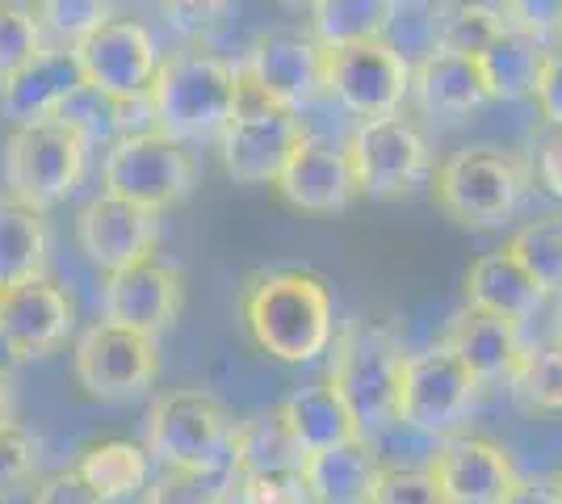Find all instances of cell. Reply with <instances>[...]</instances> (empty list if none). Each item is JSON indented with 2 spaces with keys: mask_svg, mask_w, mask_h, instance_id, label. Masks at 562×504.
I'll list each match as a JSON object with an SVG mask.
<instances>
[{
  "mask_svg": "<svg viewBox=\"0 0 562 504\" xmlns=\"http://www.w3.org/2000/svg\"><path fill=\"white\" fill-rule=\"evenodd\" d=\"M34 18L43 25V34L59 38V47H76L97 25L114 18V0H38Z\"/></svg>",
  "mask_w": 562,
  "mask_h": 504,
  "instance_id": "cell-34",
  "label": "cell"
},
{
  "mask_svg": "<svg viewBox=\"0 0 562 504\" xmlns=\"http://www.w3.org/2000/svg\"><path fill=\"white\" fill-rule=\"evenodd\" d=\"M244 76L214 51L181 47L160 59V72L151 80V114L156 131L172 144H206L218 139L227 119L239 105Z\"/></svg>",
  "mask_w": 562,
  "mask_h": 504,
  "instance_id": "cell-2",
  "label": "cell"
},
{
  "mask_svg": "<svg viewBox=\"0 0 562 504\" xmlns=\"http://www.w3.org/2000/svg\"><path fill=\"white\" fill-rule=\"evenodd\" d=\"M273 190L294 211H306V215H336V211H345L352 198L361 193L345 147H331L324 139H311V135H303L294 144V152L285 156Z\"/></svg>",
  "mask_w": 562,
  "mask_h": 504,
  "instance_id": "cell-18",
  "label": "cell"
},
{
  "mask_svg": "<svg viewBox=\"0 0 562 504\" xmlns=\"http://www.w3.org/2000/svg\"><path fill=\"white\" fill-rule=\"evenodd\" d=\"M160 4H165V18L177 34L202 38L206 30H214L227 18V9H232L235 0H160Z\"/></svg>",
  "mask_w": 562,
  "mask_h": 504,
  "instance_id": "cell-41",
  "label": "cell"
},
{
  "mask_svg": "<svg viewBox=\"0 0 562 504\" xmlns=\"http://www.w3.org/2000/svg\"><path fill=\"white\" fill-rule=\"evenodd\" d=\"M235 504H311V492L299 471L278 475H248L235 488Z\"/></svg>",
  "mask_w": 562,
  "mask_h": 504,
  "instance_id": "cell-40",
  "label": "cell"
},
{
  "mask_svg": "<svg viewBox=\"0 0 562 504\" xmlns=\"http://www.w3.org/2000/svg\"><path fill=\"white\" fill-rule=\"evenodd\" d=\"M278 4H315V0H278Z\"/></svg>",
  "mask_w": 562,
  "mask_h": 504,
  "instance_id": "cell-49",
  "label": "cell"
},
{
  "mask_svg": "<svg viewBox=\"0 0 562 504\" xmlns=\"http://www.w3.org/2000/svg\"><path fill=\"white\" fill-rule=\"evenodd\" d=\"M239 320L260 354L290 366L328 354L336 333L328 282L306 269H257L239 290Z\"/></svg>",
  "mask_w": 562,
  "mask_h": 504,
  "instance_id": "cell-1",
  "label": "cell"
},
{
  "mask_svg": "<svg viewBox=\"0 0 562 504\" xmlns=\"http://www.w3.org/2000/svg\"><path fill=\"white\" fill-rule=\"evenodd\" d=\"M559 34H562V25H559Z\"/></svg>",
  "mask_w": 562,
  "mask_h": 504,
  "instance_id": "cell-53",
  "label": "cell"
},
{
  "mask_svg": "<svg viewBox=\"0 0 562 504\" xmlns=\"http://www.w3.org/2000/svg\"><path fill=\"white\" fill-rule=\"evenodd\" d=\"M559 483H562V471H559Z\"/></svg>",
  "mask_w": 562,
  "mask_h": 504,
  "instance_id": "cell-52",
  "label": "cell"
},
{
  "mask_svg": "<svg viewBox=\"0 0 562 504\" xmlns=\"http://www.w3.org/2000/svg\"><path fill=\"white\" fill-rule=\"evenodd\" d=\"M533 97H538L546 122H550V126H562V51H550V55H546Z\"/></svg>",
  "mask_w": 562,
  "mask_h": 504,
  "instance_id": "cell-44",
  "label": "cell"
},
{
  "mask_svg": "<svg viewBox=\"0 0 562 504\" xmlns=\"http://www.w3.org/2000/svg\"><path fill=\"white\" fill-rule=\"evenodd\" d=\"M499 504H562L559 475H516Z\"/></svg>",
  "mask_w": 562,
  "mask_h": 504,
  "instance_id": "cell-45",
  "label": "cell"
},
{
  "mask_svg": "<svg viewBox=\"0 0 562 504\" xmlns=\"http://www.w3.org/2000/svg\"><path fill=\"white\" fill-rule=\"evenodd\" d=\"M513 383L516 404H525L529 412H562V345H538V349H525L520 361L508 374Z\"/></svg>",
  "mask_w": 562,
  "mask_h": 504,
  "instance_id": "cell-32",
  "label": "cell"
},
{
  "mask_svg": "<svg viewBox=\"0 0 562 504\" xmlns=\"http://www.w3.org/2000/svg\"><path fill=\"white\" fill-rule=\"evenodd\" d=\"M546 43L538 34H525L516 25H504L487 47L479 51V68L487 76V89L499 101H520V97H533L538 89L541 64H546Z\"/></svg>",
  "mask_w": 562,
  "mask_h": 504,
  "instance_id": "cell-27",
  "label": "cell"
},
{
  "mask_svg": "<svg viewBox=\"0 0 562 504\" xmlns=\"http://www.w3.org/2000/svg\"><path fill=\"white\" fill-rule=\"evenodd\" d=\"M303 458L306 450L294 441L281 408H260L248 412L244 421H235L232 467L239 480H248V475H278V471H303Z\"/></svg>",
  "mask_w": 562,
  "mask_h": 504,
  "instance_id": "cell-26",
  "label": "cell"
},
{
  "mask_svg": "<svg viewBox=\"0 0 562 504\" xmlns=\"http://www.w3.org/2000/svg\"><path fill=\"white\" fill-rule=\"evenodd\" d=\"M504 30V13L487 0H458L441 22L437 47L458 51V55H479Z\"/></svg>",
  "mask_w": 562,
  "mask_h": 504,
  "instance_id": "cell-33",
  "label": "cell"
},
{
  "mask_svg": "<svg viewBox=\"0 0 562 504\" xmlns=\"http://www.w3.org/2000/svg\"><path fill=\"white\" fill-rule=\"evenodd\" d=\"M504 13L513 18L516 30L546 38L562 25V0H504Z\"/></svg>",
  "mask_w": 562,
  "mask_h": 504,
  "instance_id": "cell-42",
  "label": "cell"
},
{
  "mask_svg": "<svg viewBox=\"0 0 562 504\" xmlns=\"http://www.w3.org/2000/svg\"><path fill=\"white\" fill-rule=\"evenodd\" d=\"M428 475L437 480L446 504H499L516 480V462L492 437L453 433L432 455Z\"/></svg>",
  "mask_w": 562,
  "mask_h": 504,
  "instance_id": "cell-17",
  "label": "cell"
},
{
  "mask_svg": "<svg viewBox=\"0 0 562 504\" xmlns=\"http://www.w3.org/2000/svg\"><path fill=\"white\" fill-rule=\"evenodd\" d=\"M403 336L386 320H349L336 333L328 383L349 404L361 437L398 421V383H403Z\"/></svg>",
  "mask_w": 562,
  "mask_h": 504,
  "instance_id": "cell-3",
  "label": "cell"
},
{
  "mask_svg": "<svg viewBox=\"0 0 562 504\" xmlns=\"http://www.w3.org/2000/svg\"><path fill=\"white\" fill-rule=\"evenodd\" d=\"M244 80L273 105L299 114L324 93V47L303 30H269L248 47Z\"/></svg>",
  "mask_w": 562,
  "mask_h": 504,
  "instance_id": "cell-14",
  "label": "cell"
},
{
  "mask_svg": "<svg viewBox=\"0 0 562 504\" xmlns=\"http://www.w3.org/2000/svg\"><path fill=\"white\" fill-rule=\"evenodd\" d=\"M508 253L546 294L562 290V215H538L516 227Z\"/></svg>",
  "mask_w": 562,
  "mask_h": 504,
  "instance_id": "cell-31",
  "label": "cell"
},
{
  "mask_svg": "<svg viewBox=\"0 0 562 504\" xmlns=\"http://www.w3.org/2000/svg\"><path fill=\"white\" fill-rule=\"evenodd\" d=\"M324 93H331L352 119H391L412 93V64L386 38L324 51Z\"/></svg>",
  "mask_w": 562,
  "mask_h": 504,
  "instance_id": "cell-9",
  "label": "cell"
},
{
  "mask_svg": "<svg viewBox=\"0 0 562 504\" xmlns=\"http://www.w3.org/2000/svg\"><path fill=\"white\" fill-rule=\"evenodd\" d=\"M398 4H416V0H395V9H398Z\"/></svg>",
  "mask_w": 562,
  "mask_h": 504,
  "instance_id": "cell-50",
  "label": "cell"
},
{
  "mask_svg": "<svg viewBox=\"0 0 562 504\" xmlns=\"http://www.w3.org/2000/svg\"><path fill=\"white\" fill-rule=\"evenodd\" d=\"M156 240H160V211L122 202L114 193H97L76 215L80 253L105 273H117L143 257H156Z\"/></svg>",
  "mask_w": 562,
  "mask_h": 504,
  "instance_id": "cell-16",
  "label": "cell"
},
{
  "mask_svg": "<svg viewBox=\"0 0 562 504\" xmlns=\"http://www.w3.org/2000/svg\"><path fill=\"white\" fill-rule=\"evenodd\" d=\"M479 400V379L446 345L407 354L398 383V421L428 437H453Z\"/></svg>",
  "mask_w": 562,
  "mask_h": 504,
  "instance_id": "cell-10",
  "label": "cell"
},
{
  "mask_svg": "<svg viewBox=\"0 0 562 504\" xmlns=\"http://www.w3.org/2000/svg\"><path fill=\"white\" fill-rule=\"evenodd\" d=\"M412 97L420 101L424 114L462 119V114H474L479 105H487L492 89H487V76H483L474 55L432 47L412 68Z\"/></svg>",
  "mask_w": 562,
  "mask_h": 504,
  "instance_id": "cell-21",
  "label": "cell"
},
{
  "mask_svg": "<svg viewBox=\"0 0 562 504\" xmlns=\"http://www.w3.org/2000/svg\"><path fill=\"white\" fill-rule=\"evenodd\" d=\"M85 165H89V139L59 119L22 122L4 139V186L34 211L59 206L80 186Z\"/></svg>",
  "mask_w": 562,
  "mask_h": 504,
  "instance_id": "cell-5",
  "label": "cell"
},
{
  "mask_svg": "<svg viewBox=\"0 0 562 504\" xmlns=\"http://www.w3.org/2000/svg\"><path fill=\"white\" fill-rule=\"evenodd\" d=\"M156 374H160L156 336L101 320L76 340V383L93 400H135L156 383Z\"/></svg>",
  "mask_w": 562,
  "mask_h": 504,
  "instance_id": "cell-13",
  "label": "cell"
},
{
  "mask_svg": "<svg viewBox=\"0 0 562 504\" xmlns=\"http://www.w3.org/2000/svg\"><path fill=\"white\" fill-rule=\"evenodd\" d=\"M345 156H349V168L357 177V190L370 193V198L407 193L432 165L424 131L403 114L357 122L349 144H345Z\"/></svg>",
  "mask_w": 562,
  "mask_h": 504,
  "instance_id": "cell-11",
  "label": "cell"
},
{
  "mask_svg": "<svg viewBox=\"0 0 562 504\" xmlns=\"http://www.w3.org/2000/svg\"><path fill=\"white\" fill-rule=\"evenodd\" d=\"M71 320H76V307H71L68 290L55 287L47 273L0 290V333L22 349L25 361L64 345Z\"/></svg>",
  "mask_w": 562,
  "mask_h": 504,
  "instance_id": "cell-19",
  "label": "cell"
},
{
  "mask_svg": "<svg viewBox=\"0 0 562 504\" xmlns=\"http://www.w3.org/2000/svg\"><path fill=\"white\" fill-rule=\"evenodd\" d=\"M525 172L499 147H458L432 172V202L458 227H499L520 202Z\"/></svg>",
  "mask_w": 562,
  "mask_h": 504,
  "instance_id": "cell-6",
  "label": "cell"
},
{
  "mask_svg": "<svg viewBox=\"0 0 562 504\" xmlns=\"http://www.w3.org/2000/svg\"><path fill=\"white\" fill-rule=\"evenodd\" d=\"M59 122H68V126H76L89 144L93 139H110V135H117V101L105 93H97V89H80V93L71 97L68 105L55 114Z\"/></svg>",
  "mask_w": 562,
  "mask_h": 504,
  "instance_id": "cell-39",
  "label": "cell"
},
{
  "mask_svg": "<svg viewBox=\"0 0 562 504\" xmlns=\"http://www.w3.org/2000/svg\"><path fill=\"white\" fill-rule=\"evenodd\" d=\"M538 181L562 198V126H550L538 139Z\"/></svg>",
  "mask_w": 562,
  "mask_h": 504,
  "instance_id": "cell-46",
  "label": "cell"
},
{
  "mask_svg": "<svg viewBox=\"0 0 562 504\" xmlns=\"http://www.w3.org/2000/svg\"><path fill=\"white\" fill-rule=\"evenodd\" d=\"M391 22H395V0H315L311 4V38L324 51L386 38Z\"/></svg>",
  "mask_w": 562,
  "mask_h": 504,
  "instance_id": "cell-29",
  "label": "cell"
},
{
  "mask_svg": "<svg viewBox=\"0 0 562 504\" xmlns=\"http://www.w3.org/2000/svg\"><path fill=\"white\" fill-rule=\"evenodd\" d=\"M101 181H105V193H114L122 202L165 211L193 190L198 165L186 147L172 144L168 135L143 131V135H122L110 144L105 165H101Z\"/></svg>",
  "mask_w": 562,
  "mask_h": 504,
  "instance_id": "cell-7",
  "label": "cell"
},
{
  "mask_svg": "<svg viewBox=\"0 0 562 504\" xmlns=\"http://www.w3.org/2000/svg\"><path fill=\"white\" fill-rule=\"evenodd\" d=\"M9 412H13V391H9V379H0V425L9 421Z\"/></svg>",
  "mask_w": 562,
  "mask_h": 504,
  "instance_id": "cell-48",
  "label": "cell"
},
{
  "mask_svg": "<svg viewBox=\"0 0 562 504\" xmlns=\"http://www.w3.org/2000/svg\"><path fill=\"white\" fill-rule=\"evenodd\" d=\"M43 47H47V34L34 9H25L18 0H0V85L13 80Z\"/></svg>",
  "mask_w": 562,
  "mask_h": 504,
  "instance_id": "cell-35",
  "label": "cell"
},
{
  "mask_svg": "<svg viewBox=\"0 0 562 504\" xmlns=\"http://www.w3.org/2000/svg\"><path fill=\"white\" fill-rule=\"evenodd\" d=\"M101 303H105V320L117 328L160 336L181 315L186 278H181L177 265L160 261V257H143V261L117 269V273H105Z\"/></svg>",
  "mask_w": 562,
  "mask_h": 504,
  "instance_id": "cell-15",
  "label": "cell"
},
{
  "mask_svg": "<svg viewBox=\"0 0 562 504\" xmlns=\"http://www.w3.org/2000/svg\"><path fill=\"white\" fill-rule=\"evenodd\" d=\"M30 504H110V501H101L76 471H59V475H47V480L34 488V501Z\"/></svg>",
  "mask_w": 562,
  "mask_h": 504,
  "instance_id": "cell-43",
  "label": "cell"
},
{
  "mask_svg": "<svg viewBox=\"0 0 562 504\" xmlns=\"http://www.w3.org/2000/svg\"><path fill=\"white\" fill-rule=\"evenodd\" d=\"M147 455L160 458L165 471L227 475L235 471V421L211 391H168L147 412Z\"/></svg>",
  "mask_w": 562,
  "mask_h": 504,
  "instance_id": "cell-4",
  "label": "cell"
},
{
  "mask_svg": "<svg viewBox=\"0 0 562 504\" xmlns=\"http://www.w3.org/2000/svg\"><path fill=\"white\" fill-rule=\"evenodd\" d=\"M559 345H562V315H559Z\"/></svg>",
  "mask_w": 562,
  "mask_h": 504,
  "instance_id": "cell-51",
  "label": "cell"
},
{
  "mask_svg": "<svg viewBox=\"0 0 562 504\" xmlns=\"http://www.w3.org/2000/svg\"><path fill=\"white\" fill-rule=\"evenodd\" d=\"M38 467H43L38 437L18 421H4L0 425V501H13L18 492H25L38 480Z\"/></svg>",
  "mask_w": 562,
  "mask_h": 504,
  "instance_id": "cell-36",
  "label": "cell"
},
{
  "mask_svg": "<svg viewBox=\"0 0 562 504\" xmlns=\"http://www.w3.org/2000/svg\"><path fill=\"white\" fill-rule=\"evenodd\" d=\"M462 290H467V307L499 315V320H513V324L529 320L541 307V299H546V290L516 265V257L508 248L483 253L467 269V287Z\"/></svg>",
  "mask_w": 562,
  "mask_h": 504,
  "instance_id": "cell-24",
  "label": "cell"
},
{
  "mask_svg": "<svg viewBox=\"0 0 562 504\" xmlns=\"http://www.w3.org/2000/svg\"><path fill=\"white\" fill-rule=\"evenodd\" d=\"M303 483L311 504H370L382 475V458L366 437H352L303 458Z\"/></svg>",
  "mask_w": 562,
  "mask_h": 504,
  "instance_id": "cell-22",
  "label": "cell"
},
{
  "mask_svg": "<svg viewBox=\"0 0 562 504\" xmlns=\"http://www.w3.org/2000/svg\"><path fill=\"white\" fill-rule=\"evenodd\" d=\"M303 135L306 131L299 114L273 105L269 97L257 93L244 80L239 105H235V114L227 119L223 135H218V156H223L227 177H235L239 186H273L281 165H285V156L294 152V144Z\"/></svg>",
  "mask_w": 562,
  "mask_h": 504,
  "instance_id": "cell-8",
  "label": "cell"
},
{
  "mask_svg": "<svg viewBox=\"0 0 562 504\" xmlns=\"http://www.w3.org/2000/svg\"><path fill=\"white\" fill-rule=\"evenodd\" d=\"M71 471L89 483L101 501H122V496H135L147 483V446L126 441V437H105V441H93Z\"/></svg>",
  "mask_w": 562,
  "mask_h": 504,
  "instance_id": "cell-30",
  "label": "cell"
},
{
  "mask_svg": "<svg viewBox=\"0 0 562 504\" xmlns=\"http://www.w3.org/2000/svg\"><path fill=\"white\" fill-rule=\"evenodd\" d=\"M441 345L467 366L479 383L508 379L513 366L520 361V354H525V345H520V324L499 320V315H487V312H474V307H467L462 315H453V324H449V333Z\"/></svg>",
  "mask_w": 562,
  "mask_h": 504,
  "instance_id": "cell-23",
  "label": "cell"
},
{
  "mask_svg": "<svg viewBox=\"0 0 562 504\" xmlns=\"http://www.w3.org/2000/svg\"><path fill=\"white\" fill-rule=\"evenodd\" d=\"M71 51L80 59L85 85L97 93L114 97V101L147 93L156 72H160V59H165L156 34L135 18H110Z\"/></svg>",
  "mask_w": 562,
  "mask_h": 504,
  "instance_id": "cell-12",
  "label": "cell"
},
{
  "mask_svg": "<svg viewBox=\"0 0 562 504\" xmlns=\"http://www.w3.org/2000/svg\"><path fill=\"white\" fill-rule=\"evenodd\" d=\"M370 504H446L428 467H382Z\"/></svg>",
  "mask_w": 562,
  "mask_h": 504,
  "instance_id": "cell-38",
  "label": "cell"
},
{
  "mask_svg": "<svg viewBox=\"0 0 562 504\" xmlns=\"http://www.w3.org/2000/svg\"><path fill=\"white\" fill-rule=\"evenodd\" d=\"M278 408H281V416H285L290 433H294V441L303 446L306 455L361 437L349 404L340 400V391H336L328 379H324V383H306V387H299V391H290Z\"/></svg>",
  "mask_w": 562,
  "mask_h": 504,
  "instance_id": "cell-25",
  "label": "cell"
},
{
  "mask_svg": "<svg viewBox=\"0 0 562 504\" xmlns=\"http://www.w3.org/2000/svg\"><path fill=\"white\" fill-rule=\"evenodd\" d=\"M47 269V223L43 211L18 202L13 193L0 198V290L43 278Z\"/></svg>",
  "mask_w": 562,
  "mask_h": 504,
  "instance_id": "cell-28",
  "label": "cell"
},
{
  "mask_svg": "<svg viewBox=\"0 0 562 504\" xmlns=\"http://www.w3.org/2000/svg\"><path fill=\"white\" fill-rule=\"evenodd\" d=\"M239 475H189V471H165L147 488L143 504H235Z\"/></svg>",
  "mask_w": 562,
  "mask_h": 504,
  "instance_id": "cell-37",
  "label": "cell"
},
{
  "mask_svg": "<svg viewBox=\"0 0 562 504\" xmlns=\"http://www.w3.org/2000/svg\"><path fill=\"white\" fill-rule=\"evenodd\" d=\"M22 349H18V345H13V340H9V336L0 333V379H9V374H13V370H18V366H22Z\"/></svg>",
  "mask_w": 562,
  "mask_h": 504,
  "instance_id": "cell-47",
  "label": "cell"
},
{
  "mask_svg": "<svg viewBox=\"0 0 562 504\" xmlns=\"http://www.w3.org/2000/svg\"><path fill=\"white\" fill-rule=\"evenodd\" d=\"M85 89V72L71 47H43L13 80L0 85V114L22 126V122L55 119L71 97Z\"/></svg>",
  "mask_w": 562,
  "mask_h": 504,
  "instance_id": "cell-20",
  "label": "cell"
}]
</instances>
